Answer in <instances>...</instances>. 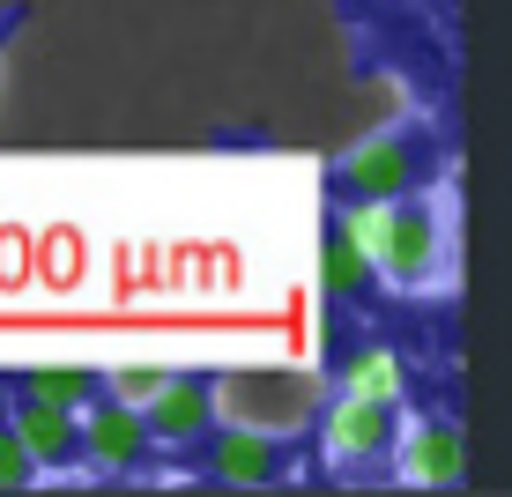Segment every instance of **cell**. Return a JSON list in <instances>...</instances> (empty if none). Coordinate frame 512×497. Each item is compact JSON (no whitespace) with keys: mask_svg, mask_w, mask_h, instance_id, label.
Wrapping results in <instances>:
<instances>
[{"mask_svg":"<svg viewBox=\"0 0 512 497\" xmlns=\"http://www.w3.org/2000/svg\"><path fill=\"white\" fill-rule=\"evenodd\" d=\"M342 216L394 297H409V305H453L461 297V179L394 193V201H349Z\"/></svg>","mask_w":512,"mask_h":497,"instance_id":"6da1fadb","label":"cell"},{"mask_svg":"<svg viewBox=\"0 0 512 497\" xmlns=\"http://www.w3.org/2000/svg\"><path fill=\"white\" fill-rule=\"evenodd\" d=\"M461 179V119L431 112V104H409L401 119H386L379 134L349 141L320 164V201H394V193L416 186H446Z\"/></svg>","mask_w":512,"mask_h":497,"instance_id":"7a4b0ae2","label":"cell"},{"mask_svg":"<svg viewBox=\"0 0 512 497\" xmlns=\"http://www.w3.org/2000/svg\"><path fill=\"white\" fill-rule=\"evenodd\" d=\"M186 490H320V460H312V431H268V423H238L223 408L201 438L179 453Z\"/></svg>","mask_w":512,"mask_h":497,"instance_id":"3957f363","label":"cell"},{"mask_svg":"<svg viewBox=\"0 0 512 497\" xmlns=\"http://www.w3.org/2000/svg\"><path fill=\"white\" fill-rule=\"evenodd\" d=\"M401 401L372 394H312L305 431L320 460V490H401Z\"/></svg>","mask_w":512,"mask_h":497,"instance_id":"277c9868","label":"cell"},{"mask_svg":"<svg viewBox=\"0 0 512 497\" xmlns=\"http://www.w3.org/2000/svg\"><path fill=\"white\" fill-rule=\"evenodd\" d=\"M112 394L141 408L149 438L171 453V475H179V453L223 416V364H149V371L112 364Z\"/></svg>","mask_w":512,"mask_h":497,"instance_id":"5b68a950","label":"cell"},{"mask_svg":"<svg viewBox=\"0 0 512 497\" xmlns=\"http://www.w3.org/2000/svg\"><path fill=\"white\" fill-rule=\"evenodd\" d=\"M82 475H90V490H164L171 453L149 438L134 401L104 394L82 408Z\"/></svg>","mask_w":512,"mask_h":497,"instance_id":"8992f818","label":"cell"},{"mask_svg":"<svg viewBox=\"0 0 512 497\" xmlns=\"http://www.w3.org/2000/svg\"><path fill=\"white\" fill-rule=\"evenodd\" d=\"M468 483V386L446 379L409 401L401 423V490H461Z\"/></svg>","mask_w":512,"mask_h":497,"instance_id":"52a82bcc","label":"cell"},{"mask_svg":"<svg viewBox=\"0 0 512 497\" xmlns=\"http://www.w3.org/2000/svg\"><path fill=\"white\" fill-rule=\"evenodd\" d=\"M0 401H8L15 431H23L30 460H38L45 490L52 483H82V490H90V475H82V408L38 401V394H23V386H8V379H0Z\"/></svg>","mask_w":512,"mask_h":497,"instance_id":"ba28073f","label":"cell"},{"mask_svg":"<svg viewBox=\"0 0 512 497\" xmlns=\"http://www.w3.org/2000/svg\"><path fill=\"white\" fill-rule=\"evenodd\" d=\"M0 379L60 408H90L112 394V364H0Z\"/></svg>","mask_w":512,"mask_h":497,"instance_id":"9c48e42d","label":"cell"},{"mask_svg":"<svg viewBox=\"0 0 512 497\" xmlns=\"http://www.w3.org/2000/svg\"><path fill=\"white\" fill-rule=\"evenodd\" d=\"M30 490H45V475H38V460H30L23 431H15L8 401H0V497H30Z\"/></svg>","mask_w":512,"mask_h":497,"instance_id":"30bf717a","label":"cell"},{"mask_svg":"<svg viewBox=\"0 0 512 497\" xmlns=\"http://www.w3.org/2000/svg\"><path fill=\"white\" fill-rule=\"evenodd\" d=\"M30 30V0H0V60H8V45Z\"/></svg>","mask_w":512,"mask_h":497,"instance_id":"8fae6325","label":"cell"}]
</instances>
